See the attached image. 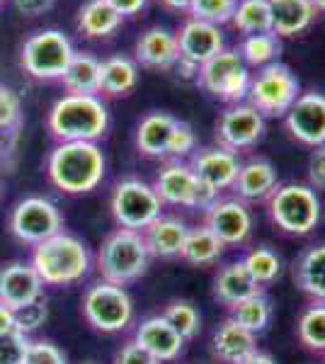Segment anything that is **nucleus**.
<instances>
[{
    "mask_svg": "<svg viewBox=\"0 0 325 364\" xmlns=\"http://www.w3.org/2000/svg\"><path fill=\"white\" fill-rule=\"evenodd\" d=\"M149 262L151 252L146 248L144 236L139 231H129V228H114L100 243L95 255L100 277L119 287H127L144 277L149 272Z\"/></svg>",
    "mask_w": 325,
    "mask_h": 364,
    "instance_id": "20e7f679",
    "label": "nucleus"
},
{
    "mask_svg": "<svg viewBox=\"0 0 325 364\" xmlns=\"http://www.w3.org/2000/svg\"><path fill=\"white\" fill-rule=\"evenodd\" d=\"M15 154H17V141L0 136V168L10 170L15 166Z\"/></svg>",
    "mask_w": 325,
    "mask_h": 364,
    "instance_id": "de8ad7c7",
    "label": "nucleus"
},
{
    "mask_svg": "<svg viewBox=\"0 0 325 364\" xmlns=\"http://www.w3.org/2000/svg\"><path fill=\"white\" fill-rule=\"evenodd\" d=\"M110 127L107 105L100 95H63L51 105L46 114V129L58 144L63 141L102 139Z\"/></svg>",
    "mask_w": 325,
    "mask_h": 364,
    "instance_id": "7ed1b4c3",
    "label": "nucleus"
},
{
    "mask_svg": "<svg viewBox=\"0 0 325 364\" xmlns=\"http://www.w3.org/2000/svg\"><path fill=\"white\" fill-rule=\"evenodd\" d=\"M311 3H313V8H316V10H323V13H325V0H311Z\"/></svg>",
    "mask_w": 325,
    "mask_h": 364,
    "instance_id": "603ef678",
    "label": "nucleus"
},
{
    "mask_svg": "<svg viewBox=\"0 0 325 364\" xmlns=\"http://www.w3.org/2000/svg\"><path fill=\"white\" fill-rule=\"evenodd\" d=\"M235 364H277V362H275V357L267 355V352L255 350V352H250V355L243 357V360L235 362Z\"/></svg>",
    "mask_w": 325,
    "mask_h": 364,
    "instance_id": "8fccbe9b",
    "label": "nucleus"
},
{
    "mask_svg": "<svg viewBox=\"0 0 325 364\" xmlns=\"http://www.w3.org/2000/svg\"><path fill=\"white\" fill-rule=\"evenodd\" d=\"M235 8H238V0H192L190 13L192 20H202L218 27L230 22Z\"/></svg>",
    "mask_w": 325,
    "mask_h": 364,
    "instance_id": "58836bf2",
    "label": "nucleus"
},
{
    "mask_svg": "<svg viewBox=\"0 0 325 364\" xmlns=\"http://www.w3.org/2000/svg\"><path fill=\"white\" fill-rule=\"evenodd\" d=\"M180 119H175L168 112H151L141 119L136 129V149L149 158H170L175 129Z\"/></svg>",
    "mask_w": 325,
    "mask_h": 364,
    "instance_id": "4be33fe9",
    "label": "nucleus"
},
{
    "mask_svg": "<svg viewBox=\"0 0 325 364\" xmlns=\"http://www.w3.org/2000/svg\"><path fill=\"white\" fill-rule=\"evenodd\" d=\"M44 299V282L29 262H8L0 267V304L8 309H22Z\"/></svg>",
    "mask_w": 325,
    "mask_h": 364,
    "instance_id": "f3484780",
    "label": "nucleus"
},
{
    "mask_svg": "<svg viewBox=\"0 0 325 364\" xmlns=\"http://www.w3.org/2000/svg\"><path fill=\"white\" fill-rule=\"evenodd\" d=\"M202 226L209 228L223 245H243L252 233V214L238 197H216L204 209Z\"/></svg>",
    "mask_w": 325,
    "mask_h": 364,
    "instance_id": "ddd939ff",
    "label": "nucleus"
},
{
    "mask_svg": "<svg viewBox=\"0 0 325 364\" xmlns=\"http://www.w3.org/2000/svg\"><path fill=\"white\" fill-rule=\"evenodd\" d=\"M190 170L194 173L206 190H211L214 195H221L223 190H230L235 182V175L240 170V161L235 154L214 146V149H202L190 158Z\"/></svg>",
    "mask_w": 325,
    "mask_h": 364,
    "instance_id": "dca6fc26",
    "label": "nucleus"
},
{
    "mask_svg": "<svg viewBox=\"0 0 325 364\" xmlns=\"http://www.w3.org/2000/svg\"><path fill=\"white\" fill-rule=\"evenodd\" d=\"M301 95L299 78L292 68L275 61L262 66V70L250 78L247 87V105L255 107L262 117H284Z\"/></svg>",
    "mask_w": 325,
    "mask_h": 364,
    "instance_id": "6e6552de",
    "label": "nucleus"
},
{
    "mask_svg": "<svg viewBox=\"0 0 325 364\" xmlns=\"http://www.w3.org/2000/svg\"><path fill=\"white\" fill-rule=\"evenodd\" d=\"M153 190H156V195L161 197L163 204H173V207H185V209H202V211L218 197L194 178V173L187 163L180 161L168 163L156 175Z\"/></svg>",
    "mask_w": 325,
    "mask_h": 364,
    "instance_id": "f8f14e48",
    "label": "nucleus"
},
{
    "mask_svg": "<svg viewBox=\"0 0 325 364\" xmlns=\"http://www.w3.org/2000/svg\"><path fill=\"white\" fill-rule=\"evenodd\" d=\"M161 316L185 340H194L199 336V331H202V314L187 299H173V301H168Z\"/></svg>",
    "mask_w": 325,
    "mask_h": 364,
    "instance_id": "c9c22d12",
    "label": "nucleus"
},
{
    "mask_svg": "<svg viewBox=\"0 0 325 364\" xmlns=\"http://www.w3.org/2000/svg\"><path fill=\"white\" fill-rule=\"evenodd\" d=\"M277 185H279V178H277L275 166L265 158H252L247 163H240V170L230 190L235 192L240 202H265Z\"/></svg>",
    "mask_w": 325,
    "mask_h": 364,
    "instance_id": "412c9836",
    "label": "nucleus"
},
{
    "mask_svg": "<svg viewBox=\"0 0 325 364\" xmlns=\"http://www.w3.org/2000/svg\"><path fill=\"white\" fill-rule=\"evenodd\" d=\"M289 136L304 146L325 144V95L321 92H301L292 109L284 114Z\"/></svg>",
    "mask_w": 325,
    "mask_h": 364,
    "instance_id": "2eb2a0df",
    "label": "nucleus"
},
{
    "mask_svg": "<svg viewBox=\"0 0 325 364\" xmlns=\"http://www.w3.org/2000/svg\"><path fill=\"white\" fill-rule=\"evenodd\" d=\"M260 287L252 282V277L247 274L245 265L240 260L226 262L223 267H218L216 277H214V287H211V294L221 306H233L240 299H247L252 294H260Z\"/></svg>",
    "mask_w": 325,
    "mask_h": 364,
    "instance_id": "a878e982",
    "label": "nucleus"
},
{
    "mask_svg": "<svg viewBox=\"0 0 325 364\" xmlns=\"http://www.w3.org/2000/svg\"><path fill=\"white\" fill-rule=\"evenodd\" d=\"M29 348V338L22 333H8L0 336V364H25V355Z\"/></svg>",
    "mask_w": 325,
    "mask_h": 364,
    "instance_id": "79ce46f5",
    "label": "nucleus"
},
{
    "mask_svg": "<svg viewBox=\"0 0 325 364\" xmlns=\"http://www.w3.org/2000/svg\"><path fill=\"white\" fill-rule=\"evenodd\" d=\"M240 262L245 265L247 274H250L252 282H255L260 289H265L267 284H272V282L279 277V272H282V260H279V255H277L275 250L265 248V245L247 250L245 255L240 257Z\"/></svg>",
    "mask_w": 325,
    "mask_h": 364,
    "instance_id": "f704fd0d",
    "label": "nucleus"
},
{
    "mask_svg": "<svg viewBox=\"0 0 325 364\" xmlns=\"http://www.w3.org/2000/svg\"><path fill=\"white\" fill-rule=\"evenodd\" d=\"M282 51L279 37L275 32H265V34H250L245 37L243 46H240V58L247 66H267V63H275L277 56Z\"/></svg>",
    "mask_w": 325,
    "mask_h": 364,
    "instance_id": "e433bc0d",
    "label": "nucleus"
},
{
    "mask_svg": "<svg viewBox=\"0 0 325 364\" xmlns=\"http://www.w3.org/2000/svg\"><path fill=\"white\" fill-rule=\"evenodd\" d=\"M29 265L44 282V287H70L87 277L92 255L78 236L58 231L56 236L34 245Z\"/></svg>",
    "mask_w": 325,
    "mask_h": 364,
    "instance_id": "f03ea898",
    "label": "nucleus"
},
{
    "mask_svg": "<svg viewBox=\"0 0 325 364\" xmlns=\"http://www.w3.org/2000/svg\"><path fill=\"white\" fill-rule=\"evenodd\" d=\"M119 25L122 15L110 8L107 0H87L78 10V29L90 39L110 37L119 29Z\"/></svg>",
    "mask_w": 325,
    "mask_h": 364,
    "instance_id": "7c9ffc66",
    "label": "nucleus"
},
{
    "mask_svg": "<svg viewBox=\"0 0 325 364\" xmlns=\"http://www.w3.org/2000/svg\"><path fill=\"white\" fill-rule=\"evenodd\" d=\"M112 364H163V362H158L156 357L151 355V352H146L132 338V340H127V343H124L119 350H117L114 362H112Z\"/></svg>",
    "mask_w": 325,
    "mask_h": 364,
    "instance_id": "37998d69",
    "label": "nucleus"
},
{
    "mask_svg": "<svg viewBox=\"0 0 325 364\" xmlns=\"http://www.w3.org/2000/svg\"><path fill=\"white\" fill-rule=\"evenodd\" d=\"M233 27L243 34H265L272 32V10L270 0H238L233 17Z\"/></svg>",
    "mask_w": 325,
    "mask_h": 364,
    "instance_id": "72a5a7b5",
    "label": "nucleus"
},
{
    "mask_svg": "<svg viewBox=\"0 0 325 364\" xmlns=\"http://www.w3.org/2000/svg\"><path fill=\"white\" fill-rule=\"evenodd\" d=\"M107 5L112 10H117L122 17L127 15H136L146 8V0H107Z\"/></svg>",
    "mask_w": 325,
    "mask_h": 364,
    "instance_id": "49530a36",
    "label": "nucleus"
},
{
    "mask_svg": "<svg viewBox=\"0 0 325 364\" xmlns=\"http://www.w3.org/2000/svg\"><path fill=\"white\" fill-rule=\"evenodd\" d=\"M46 318H49V306H46L44 299L27 304V306H22V309H15V328H17V333H22V336H27V338L32 336V333H37L46 323Z\"/></svg>",
    "mask_w": 325,
    "mask_h": 364,
    "instance_id": "ea45409f",
    "label": "nucleus"
},
{
    "mask_svg": "<svg viewBox=\"0 0 325 364\" xmlns=\"http://www.w3.org/2000/svg\"><path fill=\"white\" fill-rule=\"evenodd\" d=\"M107 161L92 141H63L51 149L46 158V175L56 190L66 195H85L105 180Z\"/></svg>",
    "mask_w": 325,
    "mask_h": 364,
    "instance_id": "f257e3e1",
    "label": "nucleus"
},
{
    "mask_svg": "<svg viewBox=\"0 0 325 364\" xmlns=\"http://www.w3.org/2000/svg\"><path fill=\"white\" fill-rule=\"evenodd\" d=\"M134 340L158 362H173L182 355L187 340L170 326L163 316H149L136 326Z\"/></svg>",
    "mask_w": 325,
    "mask_h": 364,
    "instance_id": "a211bd4d",
    "label": "nucleus"
},
{
    "mask_svg": "<svg viewBox=\"0 0 325 364\" xmlns=\"http://www.w3.org/2000/svg\"><path fill=\"white\" fill-rule=\"evenodd\" d=\"M25 364H68V360L51 340H29Z\"/></svg>",
    "mask_w": 325,
    "mask_h": 364,
    "instance_id": "a19ab883",
    "label": "nucleus"
},
{
    "mask_svg": "<svg viewBox=\"0 0 325 364\" xmlns=\"http://www.w3.org/2000/svg\"><path fill=\"white\" fill-rule=\"evenodd\" d=\"M80 311L92 331L107 333V336L127 331L134 321V301L127 287L112 284L105 279L87 287L80 301Z\"/></svg>",
    "mask_w": 325,
    "mask_h": 364,
    "instance_id": "423d86ee",
    "label": "nucleus"
},
{
    "mask_svg": "<svg viewBox=\"0 0 325 364\" xmlns=\"http://www.w3.org/2000/svg\"><path fill=\"white\" fill-rule=\"evenodd\" d=\"M265 134V117L250 105H233L216 124V141L221 149L238 154L255 146Z\"/></svg>",
    "mask_w": 325,
    "mask_h": 364,
    "instance_id": "4468645a",
    "label": "nucleus"
},
{
    "mask_svg": "<svg viewBox=\"0 0 325 364\" xmlns=\"http://www.w3.org/2000/svg\"><path fill=\"white\" fill-rule=\"evenodd\" d=\"M168 8H173V10H190V5H192V0H163Z\"/></svg>",
    "mask_w": 325,
    "mask_h": 364,
    "instance_id": "3c124183",
    "label": "nucleus"
},
{
    "mask_svg": "<svg viewBox=\"0 0 325 364\" xmlns=\"http://www.w3.org/2000/svg\"><path fill=\"white\" fill-rule=\"evenodd\" d=\"M8 228L15 240L34 248L46 238L56 236L58 231H63V216L51 199L32 195L20 199L13 207L8 216Z\"/></svg>",
    "mask_w": 325,
    "mask_h": 364,
    "instance_id": "9b49d317",
    "label": "nucleus"
},
{
    "mask_svg": "<svg viewBox=\"0 0 325 364\" xmlns=\"http://www.w3.org/2000/svg\"><path fill=\"white\" fill-rule=\"evenodd\" d=\"M13 331H17L15 328V311L0 304V336H8V333H13Z\"/></svg>",
    "mask_w": 325,
    "mask_h": 364,
    "instance_id": "09e8293b",
    "label": "nucleus"
},
{
    "mask_svg": "<svg viewBox=\"0 0 325 364\" xmlns=\"http://www.w3.org/2000/svg\"><path fill=\"white\" fill-rule=\"evenodd\" d=\"M297 338L309 352L325 355V304L311 301L297 321Z\"/></svg>",
    "mask_w": 325,
    "mask_h": 364,
    "instance_id": "473e14b6",
    "label": "nucleus"
},
{
    "mask_svg": "<svg viewBox=\"0 0 325 364\" xmlns=\"http://www.w3.org/2000/svg\"><path fill=\"white\" fill-rule=\"evenodd\" d=\"M187 224L177 216H158L153 224H149L141 231L144 243L149 248L151 257H163V260H173L180 257L182 243L187 238Z\"/></svg>",
    "mask_w": 325,
    "mask_h": 364,
    "instance_id": "5701e85b",
    "label": "nucleus"
},
{
    "mask_svg": "<svg viewBox=\"0 0 325 364\" xmlns=\"http://www.w3.org/2000/svg\"><path fill=\"white\" fill-rule=\"evenodd\" d=\"M255 350H257L255 333L245 331L243 326L230 321L228 316L214 328V336H211V355H214L216 362L235 364Z\"/></svg>",
    "mask_w": 325,
    "mask_h": 364,
    "instance_id": "aec40b11",
    "label": "nucleus"
},
{
    "mask_svg": "<svg viewBox=\"0 0 325 364\" xmlns=\"http://www.w3.org/2000/svg\"><path fill=\"white\" fill-rule=\"evenodd\" d=\"M58 80L66 95H100V61L92 54L75 51Z\"/></svg>",
    "mask_w": 325,
    "mask_h": 364,
    "instance_id": "cd10ccee",
    "label": "nucleus"
},
{
    "mask_svg": "<svg viewBox=\"0 0 325 364\" xmlns=\"http://www.w3.org/2000/svg\"><path fill=\"white\" fill-rule=\"evenodd\" d=\"M272 32L277 37H294L301 34L316 17L311 0H270Z\"/></svg>",
    "mask_w": 325,
    "mask_h": 364,
    "instance_id": "bb28decb",
    "label": "nucleus"
},
{
    "mask_svg": "<svg viewBox=\"0 0 325 364\" xmlns=\"http://www.w3.org/2000/svg\"><path fill=\"white\" fill-rule=\"evenodd\" d=\"M180 49H177V37L163 27H151L136 42V61L146 68H175Z\"/></svg>",
    "mask_w": 325,
    "mask_h": 364,
    "instance_id": "b1692460",
    "label": "nucleus"
},
{
    "mask_svg": "<svg viewBox=\"0 0 325 364\" xmlns=\"http://www.w3.org/2000/svg\"><path fill=\"white\" fill-rule=\"evenodd\" d=\"M0 195H3V185H0Z\"/></svg>",
    "mask_w": 325,
    "mask_h": 364,
    "instance_id": "864d4df0",
    "label": "nucleus"
},
{
    "mask_svg": "<svg viewBox=\"0 0 325 364\" xmlns=\"http://www.w3.org/2000/svg\"><path fill=\"white\" fill-rule=\"evenodd\" d=\"M110 211L114 224L119 228L141 233L163 214V202L156 195L153 185L139 178H127L117 182L114 190H112Z\"/></svg>",
    "mask_w": 325,
    "mask_h": 364,
    "instance_id": "1a4fd4ad",
    "label": "nucleus"
},
{
    "mask_svg": "<svg viewBox=\"0 0 325 364\" xmlns=\"http://www.w3.org/2000/svg\"><path fill=\"white\" fill-rule=\"evenodd\" d=\"M136 83H139V68L132 58L112 56L107 61H100V95H129Z\"/></svg>",
    "mask_w": 325,
    "mask_h": 364,
    "instance_id": "c85d7f7f",
    "label": "nucleus"
},
{
    "mask_svg": "<svg viewBox=\"0 0 325 364\" xmlns=\"http://www.w3.org/2000/svg\"><path fill=\"white\" fill-rule=\"evenodd\" d=\"M309 187L325 192V144L316 146L309 158Z\"/></svg>",
    "mask_w": 325,
    "mask_h": 364,
    "instance_id": "c03bdc74",
    "label": "nucleus"
},
{
    "mask_svg": "<svg viewBox=\"0 0 325 364\" xmlns=\"http://www.w3.org/2000/svg\"><path fill=\"white\" fill-rule=\"evenodd\" d=\"M175 37H177V49H180V58L197 68L223 49L221 29L202 20L185 22L180 34H175Z\"/></svg>",
    "mask_w": 325,
    "mask_h": 364,
    "instance_id": "6ab92c4d",
    "label": "nucleus"
},
{
    "mask_svg": "<svg viewBox=\"0 0 325 364\" xmlns=\"http://www.w3.org/2000/svg\"><path fill=\"white\" fill-rule=\"evenodd\" d=\"M75 49L61 29H39L20 49V66L37 80H58Z\"/></svg>",
    "mask_w": 325,
    "mask_h": 364,
    "instance_id": "0eeeda50",
    "label": "nucleus"
},
{
    "mask_svg": "<svg viewBox=\"0 0 325 364\" xmlns=\"http://www.w3.org/2000/svg\"><path fill=\"white\" fill-rule=\"evenodd\" d=\"M197 83L209 95H214L221 102L240 105V100L247 97L250 87V73L243 63L238 51L221 49L216 56L204 61L197 70Z\"/></svg>",
    "mask_w": 325,
    "mask_h": 364,
    "instance_id": "9d476101",
    "label": "nucleus"
},
{
    "mask_svg": "<svg viewBox=\"0 0 325 364\" xmlns=\"http://www.w3.org/2000/svg\"><path fill=\"white\" fill-rule=\"evenodd\" d=\"M22 129V102L17 92L8 85H0V136L17 141Z\"/></svg>",
    "mask_w": 325,
    "mask_h": 364,
    "instance_id": "4c0bfd02",
    "label": "nucleus"
},
{
    "mask_svg": "<svg viewBox=\"0 0 325 364\" xmlns=\"http://www.w3.org/2000/svg\"><path fill=\"white\" fill-rule=\"evenodd\" d=\"M323 360H325V355H323Z\"/></svg>",
    "mask_w": 325,
    "mask_h": 364,
    "instance_id": "5fc2aeb1",
    "label": "nucleus"
},
{
    "mask_svg": "<svg viewBox=\"0 0 325 364\" xmlns=\"http://www.w3.org/2000/svg\"><path fill=\"white\" fill-rule=\"evenodd\" d=\"M15 10L25 17H39L44 13H49L56 5V0H13Z\"/></svg>",
    "mask_w": 325,
    "mask_h": 364,
    "instance_id": "a18cd8bd",
    "label": "nucleus"
},
{
    "mask_svg": "<svg viewBox=\"0 0 325 364\" xmlns=\"http://www.w3.org/2000/svg\"><path fill=\"white\" fill-rule=\"evenodd\" d=\"M267 216L287 236H309L321 221V202L316 190L301 182L277 185L265 199Z\"/></svg>",
    "mask_w": 325,
    "mask_h": 364,
    "instance_id": "39448f33",
    "label": "nucleus"
},
{
    "mask_svg": "<svg viewBox=\"0 0 325 364\" xmlns=\"http://www.w3.org/2000/svg\"><path fill=\"white\" fill-rule=\"evenodd\" d=\"M292 274L301 294H306L311 301L325 304V243H316L301 252Z\"/></svg>",
    "mask_w": 325,
    "mask_h": 364,
    "instance_id": "393cba45",
    "label": "nucleus"
},
{
    "mask_svg": "<svg viewBox=\"0 0 325 364\" xmlns=\"http://www.w3.org/2000/svg\"><path fill=\"white\" fill-rule=\"evenodd\" d=\"M223 250H226V245H223L209 228L197 226L187 231V238L180 250V260H185L187 265H194V267H211L221 260Z\"/></svg>",
    "mask_w": 325,
    "mask_h": 364,
    "instance_id": "c756f323",
    "label": "nucleus"
},
{
    "mask_svg": "<svg viewBox=\"0 0 325 364\" xmlns=\"http://www.w3.org/2000/svg\"><path fill=\"white\" fill-rule=\"evenodd\" d=\"M228 318L257 336V333H262L272 321V301L265 291L252 294L247 299H240L233 306H228Z\"/></svg>",
    "mask_w": 325,
    "mask_h": 364,
    "instance_id": "2f4dec72",
    "label": "nucleus"
}]
</instances>
